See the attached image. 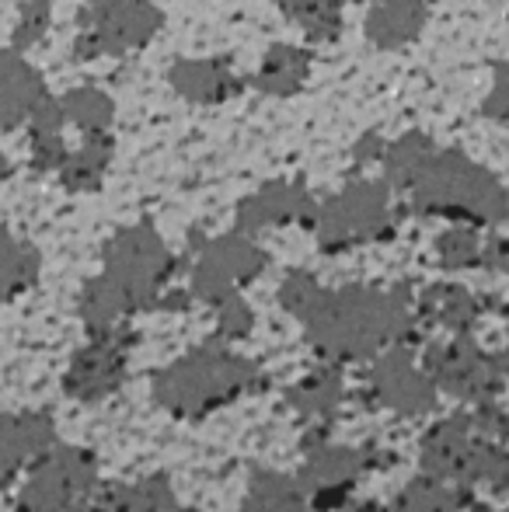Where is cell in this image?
<instances>
[{
    "mask_svg": "<svg viewBox=\"0 0 509 512\" xmlns=\"http://www.w3.org/2000/svg\"><path fill=\"white\" fill-rule=\"evenodd\" d=\"M405 189L422 216H447L468 227L506 220V192L499 178L457 150H429Z\"/></svg>",
    "mask_w": 509,
    "mask_h": 512,
    "instance_id": "obj_3",
    "label": "cell"
},
{
    "mask_svg": "<svg viewBox=\"0 0 509 512\" xmlns=\"http://www.w3.org/2000/svg\"><path fill=\"white\" fill-rule=\"evenodd\" d=\"M98 488V460L81 446L56 443L25 474L18 509L21 512H77L91 502Z\"/></svg>",
    "mask_w": 509,
    "mask_h": 512,
    "instance_id": "obj_7",
    "label": "cell"
},
{
    "mask_svg": "<svg viewBox=\"0 0 509 512\" xmlns=\"http://www.w3.org/2000/svg\"><path fill=\"white\" fill-rule=\"evenodd\" d=\"M311 56L297 46H272L262 60V70L255 74V88L265 95H293L307 81Z\"/></svg>",
    "mask_w": 509,
    "mask_h": 512,
    "instance_id": "obj_20",
    "label": "cell"
},
{
    "mask_svg": "<svg viewBox=\"0 0 509 512\" xmlns=\"http://www.w3.org/2000/svg\"><path fill=\"white\" fill-rule=\"evenodd\" d=\"M241 512H314V509L307 506L297 481L283 478V474L262 471V474H255L252 485H248Z\"/></svg>",
    "mask_w": 509,
    "mask_h": 512,
    "instance_id": "obj_22",
    "label": "cell"
},
{
    "mask_svg": "<svg viewBox=\"0 0 509 512\" xmlns=\"http://www.w3.org/2000/svg\"><path fill=\"white\" fill-rule=\"evenodd\" d=\"M105 509L109 512H185L175 488L164 478H143V481H133V485L119 488L116 495H109Z\"/></svg>",
    "mask_w": 509,
    "mask_h": 512,
    "instance_id": "obj_26",
    "label": "cell"
},
{
    "mask_svg": "<svg viewBox=\"0 0 509 512\" xmlns=\"http://www.w3.org/2000/svg\"><path fill=\"white\" fill-rule=\"evenodd\" d=\"M258 387V370L231 345H203L157 373L154 401L182 422H199L231 408Z\"/></svg>",
    "mask_w": 509,
    "mask_h": 512,
    "instance_id": "obj_2",
    "label": "cell"
},
{
    "mask_svg": "<svg viewBox=\"0 0 509 512\" xmlns=\"http://www.w3.org/2000/svg\"><path fill=\"white\" fill-rule=\"evenodd\" d=\"M7 175H11V164H7V157L0 154V182H4Z\"/></svg>",
    "mask_w": 509,
    "mask_h": 512,
    "instance_id": "obj_34",
    "label": "cell"
},
{
    "mask_svg": "<svg viewBox=\"0 0 509 512\" xmlns=\"http://www.w3.org/2000/svg\"><path fill=\"white\" fill-rule=\"evenodd\" d=\"M126 359L123 335H91V342L70 359L63 387L74 401L98 405L126 384Z\"/></svg>",
    "mask_w": 509,
    "mask_h": 512,
    "instance_id": "obj_12",
    "label": "cell"
},
{
    "mask_svg": "<svg viewBox=\"0 0 509 512\" xmlns=\"http://www.w3.org/2000/svg\"><path fill=\"white\" fill-rule=\"evenodd\" d=\"M318 293H321V286L314 283L307 272H293V276L283 283V290H279V300H283V307L290 310L293 317H304Z\"/></svg>",
    "mask_w": 509,
    "mask_h": 512,
    "instance_id": "obj_30",
    "label": "cell"
},
{
    "mask_svg": "<svg viewBox=\"0 0 509 512\" xmlns=\"http://www.w3.org/2000/svg\"><path fill=\"white\" fill-rule=\"evenodd\" d=\"M56 446V425L46 411L0 415V488L14 485Z\"/></svg>",
    "mask_w": 509,
    "mask_h": 512,
    "instance_id": "obj_14",
    "label": "cell"
},
{
    "mask_svg": "<svg viewBox=\"0 0 509 512\" xmlns=\"http://www.w3.org/2000/svg\"><path fill=\"white\" fill-rule=\"evenodd\" d=\"M112 161V140L102 133H88L84 147L77 154H67V161L60 164V178L67 189L81 192V189H98L105 168Z\"/></svg>",
    "mask_w": 509,
    "mask_h": 512,
    "instance_id": "obj_23",
    "label": "cell"
},
{
    "mask_svg": "<svg viewBox=\"0 0 509 512\" xmlns=\"http://www.w3.org/2000/svg\"><path fill=\"white\" fill-rule=\"evenodd\" d=\"M77 56L91 60L102 53H126L161 28V11L150 0H84Z\"/></svg>",
    "mask_w": 509,
    "mask_h": 512,
    "instance_id": "obj_9",
    "label": "cell"
},
{
    "mask_svg": "<svg viewBox=\"0 0 509 512\" xmlns=\"http://www.w3.org/2000/svg\"><path fill=\"white\" fill-rule=\"evenodd\" d=\"M265 251L248 234H227L210 241L196 255L192 265V293L206 304H224L231 297H241L252 279L265 272Z\"/></svg>",
    "mask_w": 509,
    "mask_h": 512,
    "instance_id": "obj_10",
    "label": "cell"
},
{
    "mask_svg": "<svg viewBox=\"0 0 509 512\" xmlns=\"http://www.w3.org/2000/svg\"><path fill=\"white\" fill-rule=\"evenodd\" d=\"M461 506H464V488L426 474V478L408 481L405 492L394 499L391 512H461Z\"/></svg>",
    "mask_w": 509,
    "mask_h": 512,
    "instance_id": "obj_24",
    "label": "cell"
},
{
    "mask_svg": "<svg viewBox=\"0 0 509 512\" xmlns=\"http://www.w3.org/2000/svg\"><path fill=\"white\" fill-rule=\"evenodd\" d=\"M478 314H482L478 300L461 286H433V290L422 293V317L454 331V335H468L475 328Z\"/></svg>",
    "mask_w": 509,
    "mask_h": 512,
    "instance_id": "obj_19",
    "label": "cell"
},
{
    "mask_svg": "<svg viewBox=\"0 0 509 512\" xmlns=\"http://www.w3.org/2000/svg\"><path fill=\"white\" fill-rule=\"evenodd\" d=\"M171 84H175L178 95L203 105L224 102V98H234L241 91V81L227 67V60H185L171 67Z\"/></svg>",
    "mask_w": 509,
    "mask_h": 512,
    "instance_id": "obj_17",
    "label": "cell"
},
{
    "mask_svg": "<svg viewBox=\"0 0 509 512\" xmlns=\"http://www.w3.org/2000/svg\"><path fill=\"white\" fill-rule=\"evenodd\" d=\"M178 262L168 251V244L157 237L154 227L140 223V227H126L105 248V272L119 293L133 304V310L150 307L171 283Z\"/></svg>",
    "mask_w": 509,
    "mask_h": 512,
    "instance_id": "obj_5",
    "label": "cell"
},
{
    "mask_svg": "<svg viewBox=\"0 0 509 512\" xmlns=\"http://www.w3.org/2000/svg\"><path fill=\"white\" fill-rule=\"evenodd\" d=\"M220 307V335L227 338V342H234V338H245L248 328H252V310L241 297H231L224 300Z\"/></svg>",
    "mask_w": 509,
    "mask_h": 512,
    "instance_id": "obj_32",
    "label": "cell"
},
{
    "mask_svg": "<svg viewBox=\"0 0 509 512\" xmlns=\"http://www.w3.org/2000/svg\"><path fill=\"white\" fill-rule=\"evenodd\" d=\"M286 223H311L314 227V203L300 185L272 182L262 192L248 196L238 209V230L258 237L262 230H276Z\"/></svg>",
    "mask_w": 509,
    "mask_h": 512,
    "instance_id": "obj_15",
    "label": "cell"
},
{
    "mask_svg": "<svg viewBox=\"0 0 509 512\" xmlns=\"http://www.w3.org/2000/svg\"><path fill=\"white\" fill-rule=\"evenodd\" d=\"M46 98L42 77L18 53L0 49V126L18 129Z\"/></svg>",
    "mask_w": 509,
    "mask_h": 512,
    "instance_id": "obj_16",
    "label": "cell"
},
{
    "mask_svg": "<svg viewBox=\"0 0 509 512\" xmlns=\"http://www.w3.org/2000/svg\"><path fill=\"white\" fill-rule=\"evenodd\" d=\"M307 342L328 363H363L387 349H401L415 338V314L398 293L346 286L321 290L300 317Z\"/></svg>",
    "mask_w": 509,
    "mask_h": 512,
    "instance_id": "obj_1",
    "label": "cell"
},
{
    "mask_svg": "<svg viewBox=\"0 0 509 512\" xmlns=\"http://www.w3.org/2000/svg\"><path fill=\"white\" fill-rule=\"evenodd\" d=\"M499 432H489L482 411L478 415H457L433 425L422 443V464L426 474L440 481H450L457 488H496L503 492L506 481V453L496 439Z\"/></svg>",
    "mask_w": 509,
    "mask_h": 512,
    "instance_id": "obj_4",
    "label": "cell"
},
{
    "mask_svg": "<svg viewBox=\"0 0 509 512\" xmlns=\"http://www.w3.org/2000/svg\"><path fill=\"white\" fill-rule=\"evenodd\" d=\"M429 150H433V143H429L422 133H408V136H401L398 143H387L381 150L387 182H391L394 189H405V185L412 182L415 171H419V164L426 161Z\"/></svg>",
    "mask_w": 509,
    "mask_h": 512,
    "instance_id": "obj_29",
    "label": "cell"
},
{
    "mask_svg": "<svg viewBox=\"0 0 509 512\" xmlns=\"http://www.w3.org/2000/svg\"><path fill=\"white\" fill-rule=\"evenodd\" d=\"M314 227L325 251H349L356 244L384 241L394 234L391 189L384 182H353L314 209Z\"/></svg>",
    "mask_w": 509,
    "mask_h": 512,
    "instance_id": "obj_6",
    "label": "cell"
},
{
    "mask_svg": "<svg viewBox=\"0 0 509 512\" xmlns=\"http://www.w3.org/2000/svg\"><path fill=\"white\" fill-rule=\"evenodd\" d=\"M370 398L394 415H426L436 405V384L429 373L412 359L408 345L401 349H387L374 359V373H370Z\"/></svg>",
    "mask_w": 509,
    "mask_h": 512,
    "instance_id": "obj_11",
    "label": "cell"
},
{
    "mask_svg": "<svg viewBox=\"0 0 509 512\" xmlns=\"http://www.w3.org/2000/svg\"><path fill=\"white\" fill-rule=\"evenodd\" d=\"M63 119L77 122L84 133H102L112 122V98L102 95L98 88H77L60 98Z\"/></svg>",
    "mask_w": 509,
    "mask_h": 512,
    "instance_id": "obj_28",
    "label": "cell"
},
{
    "mask_svg": "<svg viewBox=\"0 0 509 512\" xmlns=\"http://www.w3.org/2000/svg\"><path fill=\"white\" fill-rule=\"evenodd\" d=\"M363 453L349 450V446H318L307 457L304 471H300L297 488L304 492L307 506L318 512H335L346 506L353 488L363 478Z\"/></svg>",
    "mask_w": 509,
    "mask_h": 512,
    "instance_id": "obj_13",
    "label": "cell"
},
{
    "mask_svg": "<svg viewBox=\"0 0 509 512\" xmlns=\"http://www.w3.org/2000/svg\"><path fill=\"white\" fill-rule=\"evenodd\" d=\"M422 370L429 373L436 391L454 394L464 405H496V398L503 394V359L489 356L468 335L436 345L422 363Z\"/></svg>",
    "mask_w": 509,
    "mask_h": 512,
    "instance_id": "obj_8",
    "label": "cell"
},
{
    "mask_svg": "<svg viewBox=\"0 0 509 512\" xmlns=\"http://www.w3.org/2000/svg\"><path fill=\"white\" fill-rule=\"evenodd\" d=\"M39 279V251L0 230V300H14Z\"/></svg>",
    "mask_w": 509,
    "mask_h": 512,
    "instance_id": "obj_21",
    "label": "cell"
},
{
    "mask_svg": "<svg viewBox=\"0 0 509 512\" xmlns=\"http://www.w3.org/2000/svg\"><path fill=\"white\" fill-rule=\"evenodd\" d=\"M426 25V0H381L367 14V39L381 49H398Z\"/></svg>",
    "mask_w": 509,
    "mask_h": 512,
    "instance_id": "obj_18",
    "label": "cell"
},
{
    "mask_svg": "<svg viewBox=\"0 0 509 512\" xmlns=\"http://www.w3.org/2000/svg\"><path fill=\"white\" fill-rule=\"evenodd\" d=\"M279 11L304 25V32L314 42H328L339 35L342 28V4L346 0H276Z\"/></svg>",
    "mask_w": 509,
    "mask_h": 512,
    "instance_id": "obj_27",
    "label": "cell"
},
{
    "mask_svg": "<svg viewBox=\"0 0 509 512\" xmlns=\"http://www.w3.org/2000/svg\"><path fill=\"white\" fill-rule=\"evenodd\" d=\"M342 398H346V387H342V377H339V370H335V363L328 366V370L307 373L290 391V401L297 405L300 415H311V418L332 415Z\"/></svg>",
    "mask_w": 509,
    "mask_h": 512,
    "instance_id": "obj_25",
    "label": "cell"
},
{
    "mask_svg": "<svg viewBox=\"0 0 509 512\" xmlns=\"http://www.w3.org/2000/svg\"><path fill=\"white\" fill-rule=\"evenodd\" d=\"M335 512H384V509L381 506H367V502H360V506H349V502H346V506H339Z\"/></svg>",
    "mask_w": 509,
    "mask_h": 512,
    "instance_id": "obj_33",
    "label": "cell"
},
{
    "mask_svg": "<svg viewBox=\"0 0 509 512\" xmlns=\"http://www.w3.org/2000/svg\"><path fill=\"white\" fill-rule=\"evenodd\" d=\"M46 28H49V0H28V4L21 7V21H18V32H14V42H18V46L39 42Z\"/></svg>",
    "mask_w": 509,
    "mask_h": 512,
    "instance_id": "obj_31",
    "label": "cell"
}]
</instances>
